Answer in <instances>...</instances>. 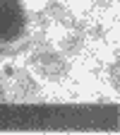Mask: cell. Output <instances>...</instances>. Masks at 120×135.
<instances>
[{"mask_svg":"<svg viewBox=\"0 0 120 135\" xmlns=\"http://www.w3.org/2000/svg\"><path fill=\"white\" fill-rule=\"evenodd\" d=\"M34 68L46 80H60L67 73V60L55 51H43V53L34 56Z\"/></svg>","mask_w":120,"mask_h":135,"instance_id":"6da1fadb","label":"cell"},{"mask_svg":"<svg viewBox=\"0 0 120 135\" xmlns=\"http://www.w3.org/2000/svg\"><path fill=\"white\" fill-rule=\"evenodd\" d=\"M10 89H14L17 97H34V89H36V84H34V80L27 75V73H17L12 75V82H10Z\"/></svg>","mask_w":120,"mask_h":135,"instance_id":"7a4b0ae2","label":"cell"},{"mask_svg":"<svg viewBox=\"0 0 120 135\" xmlns=\"http://www.w3.org/2000/svg\"><path fill=\"white\" fill-rule=\"evenodd\" d=\"M82 44H84L82 34L70 31V34L60 41V51H62V53H67V56H72V53H79V51H82Z\"/></svg>","mask_w":120,"mask_h":135,"instance_id":"3957f363","label":"cell"},{"mask_svg":"<svg viewBox=\"0 0 120 135\" xmlns=\"http://www.w3.org/2000/svg\"><path fill=\"white\" fill-rule=\"evenodd\" d=\"M111 82H113V87L120 89V60L111 68Z\"/></svg>","mask_w":120,"mask_h":135,"instance_id":"277c9868","label":"cell"},{"mask_svg":"<svg viewBox=\"0 0 120 135\" xmlns=\"http://www.w3.org/2000/svg\"><path fill=\"white\" fill-rule=\"evenodd\" d=\"M0 89H3V87H0ZM0 99H3V92H0Z\"/></svg>","mask_w":120,"mask_h":135,"instance_id":"5b68a950","label":"cell"}]
</instances>
